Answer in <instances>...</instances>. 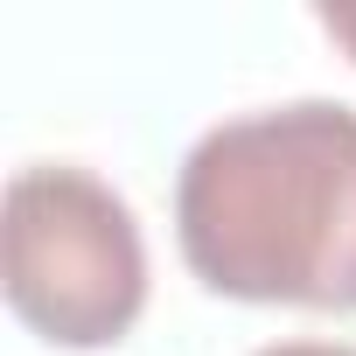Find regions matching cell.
Listing matches in <instances>:
<instances>
[{
  "mask_svg": "<svg viewBox=\"0 0 356 356\" xmlns=\"http://www.w3.org/2000/svg\"><path fill=\"white\" fill-rule=\"evenodd\" d=\"M175 245L224 300L356 314V105L293 98L210 126L175 175Z\"/></svg>",
  "mask_w": 356,
  "mask_h": 356,
  "instance_id": "1",
  "label": "cell"
},
{
  "mask_svg": "<svg viewBox=\"0 0 356 356\" xmlns=\"http://www.w3.org/2000/svg\"><path fill=\"white\" fill-rule=\"evenodd\" d=\"M0 286L22 328L56 349H112L147 307V238L133 203L91 168L35 161L8 182Z\"/></svg>",
  "mask_w": 356,
  "mask_h": 356,
  "instance_id": "2",
  "label": "cell"
},
{
  "mask_svg": "<svg viewBox=\"0 0 356 356\" xmlns=\"http://www.w3.org/2000/svg\"><path fill=\"white\" fill-rule=\"evenodd\" d=\"M314 22H321V35L356 63V0H335V8H314Z\"/></svg>",
  "mask_w": 356,
  "mask_h": 356,
  "instance_id": "3",
  "label": "cell"
},
{
  "mask_svg": "<svg viewBox=\"0 0 356 356\" xmlns=\"http://www.w3.org/2000/svg\"><path fill=\"white\" fill-rule=\"evenodd\" d=\"M252 356H356V342H321V335H300V342H266Z\"/></svg>",
  "mask_w": 356,
  "mask_h": 356,
  "instance_id": "4",
  "label": "cell"
}]
</instances>
